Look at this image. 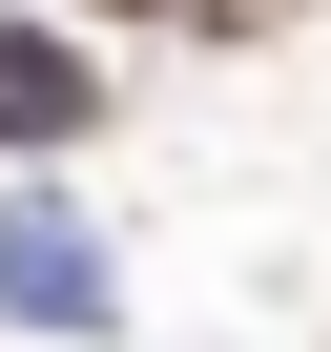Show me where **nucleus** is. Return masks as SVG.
<instances>
[{
  "mask_svg": "<svg viewBox=\"0 0 331 352\" xmlns=\"http://www.w3.org/2000/svg\"><path fill=\"white\" fill-rule=\"evenodd\" d=\"M0 145H104V63L62 21H0Z\"/></svg>",
  "mask_w": 331,
  "mask_h": 352,
  "instance_id": "obj_2",
  "label": "nucleus"
},
{
  "mask_svg": "<svg viewBox=\"0 0 331 352\" xmlns=\"http://www.w3.org/2000/svg\"><path fill=\"white\" fill-rule=\"evenodd\" d=\"M269 21H290V0H207V42H269Z\"/></svg>",
  "mask_w": 331,
  "mask_h": 352,
  "instance_id": "obj_4",
  "label": "nucleus"
},
{
  "mask_svg": "<svg viewBox=\"0 0 331 352\" xmlns=\"http://www.w3.org/2000/svg\"><path fill=\"white\" fill-rule=\"evenodd\" d=\"M0 311H21V331H124V270H104V228H83L62 187L0 208Z\"/></svg>",
  "mask_w": 331,
  "mask_h": 352,
  "instance_id": "obj_1",
  "label": "nucleus"
},
{
  "mask_svg": "<svg viewBox=\"0 0 331 352\" xmlns=\"http://www.w3.org/2000/svg\"><path fill=\"white\" fill-rule=\"evenodd\" d=\"M42 21H207V0H42Z\"/></svg>",
  "mask_w": 331,
  "mask_h": 352,
  "instance_id": "obj_3",
  "label": "nucleus"
}]
</instances>
